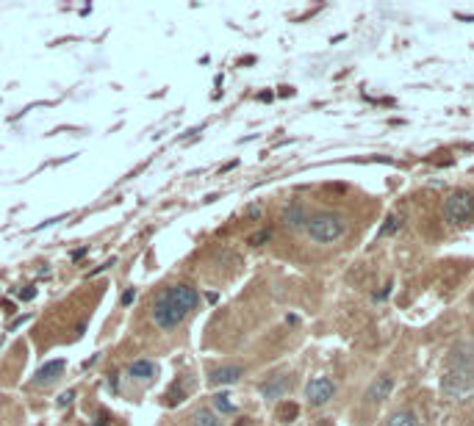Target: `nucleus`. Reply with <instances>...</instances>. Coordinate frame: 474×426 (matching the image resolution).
I'll return each instance as SVG.
<instances>
[{
    "label": "nucleus",
    "mask_w": 474,
    "mask_h": 426,
    "mask_svg": "<svg viewBox=\"0 0 474 426\" xmlns=\"http://www.w3.org/2000/svg\"><path fill=\"white\" fill-rule=\"evenodd\" d=\"M36 297V291L34 288H25V291H20V299H34Z\"/></svg>",
    "instance_id": "5701e85b"
},
{
    "label": "nucleus",
    "mask_w": 474,
    "mask_h": 426,
    "mask_svg": "<svg viewBox=\"0 0 474 426\" xmlns=\"http://www.w3.org/2000/svg\"><path fill=\"white\" fill-rule=\"evenodd\" d=\"M333 393H335V385H333L330 377H313V379L305 385V399H308L313 407L327 404V401L333 399Z\"/></svg>",
    "instance_id": "39448f33"
},
{
    "label": "nucleus",
    "mask_w": 474,
    "mask_h": 426,
    "mask_svg": "<svg viewBox=\"0 0 474 426\" xmlns=\"http://www.w3.org/2000/svg\"><path fill=\"white\" fill-rule=\"evenodd\" d=\"M269 238H272V230H258V233L250 236V244H252V247H261V244H266Z\"/></svg>",
    "instance_id": "a211bd4d"
},
{
    "label": "nucleus",
    "mask_w": 474,
    "mask_h": 426,
    "mask_svg": "<svg viewBox=\"0 0 474 426\" xmlns=\"http://www.w3.org/2000/svg\"><path fill=\"white\" fill-rule=\"evenodd\" d=\"M305 233L316 244H333L347 233V219L335 210H322V213H316V216H308Z\"/></svg>",
    "instance_id": "f03ea898"
},
{
    "label": "nucleus",
    "mask_w": 474,
    "mask_h": 426,
    "mask_svg": "<svg viewBox=\"0 0 474 426\" xmlns=\"http://www.w3.org/2000/svg\"><path fill=\"white\" fill-rule=\"evenodd\" d=\"M73 399H75V393H61V399H58V404L64 407V404H70Z\"/></svg>",
    "instance_id": "412c9836"
},
{
    "label": "nucleus",
    "mask_w": 474,
    "mask_h": 426,
    "mask_svg": "<svg viewBox=\"0 0 474 426\" xmlns=\"http://www.w3.org/2000/svg\"><path fill=\"white\" fill-rule=\"evenodd\" d=\"M474 219V194L460 188L444 199V222L449 227H463Z\"/></svg>",
    "instance_id": "7ed1b4c3"
},
{
    "label": "nucleus",
    "mask_w": 474,
    "mask_h": 426,
    "mask_svg": "<svg viewBox=\"0 0 474 426\" xmlns=\"http://www.w3.org/2000/svg\"><path fill=\"white\" fill-rule=\"evenodd\" d=\"M211 401H214V410H217V412H222V415H233V412H236V404L230 401V396H228V393H217Z\"/></svg>",
    "instance_id": "2eb2a0df"
},
{
    "label": "nucleus",
    "mask_w": 474,
    "mask_h": 426,
    "mask_svg": "<svg viewBox=\"0 0 474 426\" xmlns=\"http://www.w3.org/2000/svg\"><path fill=\"white\" fill-rule=\"evenodd\" d=\"M241 377H244V371L239 366H222V368H214L209 374V382L211 385H236Z\"/></svg>",
    "instance_id": "9d476101"
},
{
    "label": "nucleus",
    "mask_w": 474,
    "mask_h": 426,
    "mask_svg": "<svg viewBox=\"0 0 474 426\" xmlns=\"http://www.w3.org/2000/svg\"><path fill=\"white\" fill-rule=\"evenodd\" d=\"M441 390L452 401H466L474 396V368H455L449 366L441 377Z\"/></svg>",
    "instance_id": "20e7f679"
},
{
    "label": "nucleus",
    "mask_w": 474,
    "mask_h": 426,
    "mask_svg": "<svg viewBox=\"0 0 474 426\" xmlns=\"http://www.w3.org/2000/svg\"><path fill=\"white\" fill-rule=\"evenodd\" d=\"M449 360L455 368H474V346L471 343H455L449 351Z\"/></svg>",
    "instance_id": "0eeeda50"
},
{
    "label": "nucleus",
    "mask_w": 474,
    "mask_h": 426,
    "mask_svg": "<svg viewBox=\"0 0 474 426\" xmlns=\"http://www.w3.org/2000/svg\"><path fill=\"white\" fill-rule=\"evenodd\" d=\"M283 225H286L289 230H300V227H305V225H308L305 208H303L300 202H292V205L283 210Z\"/></svg>",
    "instance_id": "9b49d317"
},
{
    "label": "nucleus",
    "mask_w": 474,
    "mask_h": 426,
    "mask_svg": "<svg viewBox=\"0 0 474 426\" xmlns=\"http://www.w3.org/2000/svg\"><path fill=\"white\" fill-rule=\"evenodd\" d=\"M386 426H419V418H416L414 410H396V412L386 421Z\"/></svg>",
    "instance_id": "ddd939ff"
},
{
    "label": "nucleus",
    "mask_w": 474,
    "mask_h": 426,
    "mask_svg": "<svg viewBox=\"0 0 474 426\" xmlns=\"http://www.w3.org/2000/svg\"><path fill=\"white\" fill-rule=\"evenodd\" d=\"M108 388H111V390H114V393H117V390H119V382H117V379H114V377H111V379H108Z\"/></svg>",
    "instance_id": "b1692460"
},
{
    "label": "nucleus",
    "mask_w": 474,
    "mask_h": 426,
    "mask_svg": "<svg viewBox=\"0 0 474 426\" xmlns=\"http://www.w3.org/2000/svg\"><path fill=\"white\" fill-rule=\"evenodd\" d=\"M119 302H122V308H128V305H133V302H137V291H133V288H128V291L122 294V299H119Z\"/></svg>",
    "instance_id": "aec40b11"
},
{
    "label": "nucleus",
    "mask_w": 474,
    "mask_h": 426,
    "mask_svg": "<svg viewBox=\"0 0 474 426\" xmlns=\"http://www.w3.org/2000/svg\"><path fill=\"white\" fill-rule=\"evenodd\" d=\"M289 390V379L286 377H269L263 385H261V396L266 401H275V399H283Z\"/></svg>",
    "instance_id": "1a4fd4ad"
},
{
    "label": "nucleus",
    "mask_w": 474,
    "mask_h": 426,
    "mask_svg": "<svg viewBox=\"0 0 474 426\" xmlns=\"http://www.w3.org/2000/svg\"><path fill=\"white\" fill-rule=\"evenodd\" d=\"M128 374H130L133 379H139V382H147V379H153V377L158 374V368H156L153 360H133V363L128 366Z\"/></svg>",
    "instance_id": "f8f14e48"
},
{
    "label": "nucleus",
    "mask_w": 474,
    "mask_h": 426,
    "mask_svg": "<svg viewBox=\"0 0 474 426\" xmlns=\"http://www.w3.org/2000/svg\"><path fill=\"white\" fill-rule=\"evenodd\" d=\"M183 399H186V390L175 385V388L169 390V396H167V404H178V401H183Z\"/></svg>",
    "instance_id": "6ab92c4d"
},
{
    "label": "nucleus",
    "mask_w": 474,
    "mask_h": 426,
    "mask_svg": "<svg viewBox=\"0 0 474 426\" xmlns=\"http://www.w3.org/2000/svg\"><path fill=\"white\" fill-rule=\"evenodd\" d=\"M64 360H47L36 374H34V385H50V382H56L61 374H64Z\"/></svg>",
    "instance_id": "6e6552de"
},
{
    "label": "nucleus",
    "mask_w": 474,
    "mask_h": 426,
    "mask_svg": "<svg viewBox=\"0 0 474 426\" xmlns=\"http://www.w3.org/2000/svg\"><path fill=\"white\" fill-rule=\"evenodd\" d=\"M394 390V377L391 374H380L372 385H369V390H366V399L372 401V404H380V401H386L388 399V393Z\"/></svg>",
    "instance_id": "423d86ee"
},
{
    "label": "nucleus",
    "mask_w": 474,
    "mask_h": 426,
    "mask_svg": "<svg viewBox=\"0 0 474 426\" xmlns=\"http://www.w3.org/2000/svg\"><path fill=\"white\" fill-rule=\"evenodd\" d=\"M191 426H222V421H220V415L214 412V410H197L194 412V418H191Z\"/></svg>",
    "instance_id": "4468645a"
},
{
    "label": "nucleus",
    "mask_w": 474,
    "mask_h": 426,
    "mask_svg": "<svg viewBox=\"0 0 474 426\" xmlns=\"http://www.w3.org/2000/svg\"><path fill=\"white\" fill-rule=\"evenodd\" d=\"M297 415H300V407H297L294 401H283V404L278 407V421H283V423L297 421Z\"/></svg>",
    "instance_id": "dca6fc26"
},
{
    "label": "nucleus",
    "mask_w": 474,
    "mask_h": 426,
    "mask_svg": "<svg viewBox=\"0 0 474 426\" xmlns=\"http://www.w3.org/2000/svg\"><path fill=\"white\" fill-rule=\"evenodd\" d=\"M399 227H402V219H399V216H391V219H386V225L380 227V236H394Z\"/></svg>",
    "instance_id": "f3484780"
},
{
    "label": "nucleus",
    "mask_w": 474,
    "mask_h": 426,
    "mask_svg": "<svg viewBox=\"0 0 474 426\" xmlns=\"http://www.w3.org/2000/svg\"><path fill=\"white\" fill-rule=\"evenodd\" d=\"M200 294L197 288L186 286V282H178V286H169L158 294V299L150 308V316L156 321V327L161 329H175L178 324H183V318L197 308Z\"/></svg>",
    "instance_id": "f257e3e1"
},
{
    "label": "nucleus",
    "mask_w": 474,
    "mask_h": 426,
    "mask_svg": "<svg viewBox=\"0 0 474 426\" xmlns=\"http://www.w3.org/2000/svg\"><path fill=\"white\" fill-rule=\"evenodd\" d=\"M95 426H108V412H100L97 421H95Z\"/></svg>",
    "instance_id": "4be33fe9"
}]
</instances>
